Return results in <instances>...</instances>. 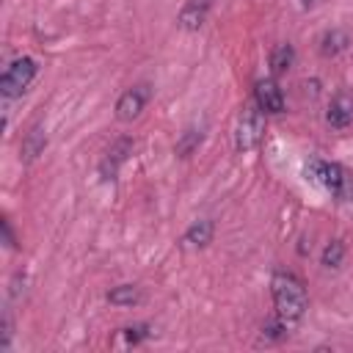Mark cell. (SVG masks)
<instances>
[{"label":"cell","mask_w":353,"mask_h":353,"mask_svg":"<svg viewBox=\"0 0 353 353\" xmlns=\"http://www.w3.org/2000/svg\"><path fill=\"white\" fill-rule=\"evenodd\" d=\"M306 176L317 185H323L331 196H336L339 201L353 199V176L347 168H342L339 163H325V160H312L306 165Z\"/></svg>","instance_id":"cell-2"},{"label":"cell","mask_w":353,"mask_h":353,"mask_svg":"<svg viewBox=\"0 0 353 353\" xmlns=\"http://www.w3.org/2000/svg\"><path fill=\"white\" fill-rule=\"evenodd\" d=\"M342 259H345V243H342V240L325 243V248H323V254H320V265L331 270V268H339Z\"/></svg>","instance_id":"cell-17"},{"label":"cell","mask_w":353,"mask_h":353,"mask_svg":"<svg viewBox=\"0 0 353 353\" xmlns=\"http://www.w3.org/2000/svg\"><path fill=\"white\" fill-rule=\"evenodd\" d=\"M212 237H215V223H212V218H199V221H193L188 229H185V234H182V248H207L210 243H212Z\"/></svg>","instance_id":"cell-8"},{"label":"cell","mask_w":353,"mask_h":353,"mask_svg":"<svg viewBox=\"0 0 353 353\" xmlns=\"http://www.w3.org/2000/svg\"><path fill=\"white\" fill-rule=\"evenodd\" d=\"M265 138V113L259 105H245L234 124V149L237 152H254Z\"/></svg>","instance_id":"cell-3"},{"label":"cell","mask_w":353,"mask_h":353,"mask_svg":"<svg viewBox=\"0 0 353 353\" xmlns=\"http://www.w3.org/2000/svg\"><path fill=\"white\" fill-rule=\"evenodd\" d=\"M325 124L334 130H345L353 124V91L342 88L331 97L328 110H325Z\"/></svg>","instance_id":"cell-6"},{"label":"cell","mask_w":353,"mask_h":353,"mask_svg":"<svg viewBox=\"0 0 353 353\" xmlns=\"http://www.w3.org/2000/svg\"><path fill=\"white\" fill-rule=\"evenodd\" d=\"M44 146H47V132L36 124V127H30V130L25 132L22 146H19V157H22L25 163H33V160L44 152Z\"/></svg>","instance_id":"cell-12"},{"label":"cell","mask_w":353,"mask_h":353,"mask_svg":"<svg viewBox=\"0 0 353 353\" xmlns=\"http://www.w3.org/2000/svg\"><path fill=\"white\" fill-rule=\"evenodd\" d=\"M132 152V141L130 138H119L110 149H108V154H105V160H102V165H99V171H102V176L108 179H113L116 176V171H119V165L127 160V154Z\"/></svg>","instance_id":"cell-10"},{"label":"cell","mask_w":353,"mask_h":353,"mask_svg":"<svg viewBox=\"0 0 353 353\" xmlns=\"http://www.w3.org/2000/svg\"><path fill=\"white\" fill-rule=\"evenodd\" d=\"M201 130H196V127H188L182 135H179V141H176V146H174V152H176V157H190L199 146H201Z\"/></svg>","instance_id":"cell-15"},{"label":"cell","mask_w":353,"mask_h":353,"mask_svg":"<svg viewBox=\"0 0 353 353\" xmlns=\"http://www.w3.org/2000/svg\"><path fill=\"white\" fill-rule=\"evenodd\" d=\"M254 102L262 113H281L284 110V94L273 77H262L254 85Z\"/></svg>","instance_id":"cell-7"},{"label":"cell","mask_w":353,"mask_h":353,"mask_svg":"<svg viewBox=\"0 0 353 353\" xmlns=\"http://www.w3.org/2000/svg\"><path fill=\"white\" fill-rule=\"evenodd\" d=\"M36 72H39V66H36V61L28 58V55L11 61V63L6 66V72H3V77H0V94H3L6 99L22 97V94L28 91V85L33 83Z\"/></svg>","instance_id":"cell-4"},{"label":"cell","mask_w":353,"mask_h":353,"mask_svg":"<svg viewBox=\"0 0 353 353\" xmlns=\"http://www.w3.org/2000/svg\"><path fill=\"white\" fill-rule=\"evenodd\" d=\"M149 99H152L149 83H135V85H130V88L116 99V119H119V121H135V119L143 113V108L149 105Z\"/></svg>","instance_id":"cell-5"},{"label":"cell","mask_w":353,"mask_h":353,"mask_svg":"<svg viewBox=\"0 0 353 353\" xmlns=\"http://www.w3.org/2000/svg\"><path fill=\"white\" fill-rule=\"evenodd\" d=\"M287 320H281L279 314H273L270 320H265V325H262V339H268V342H276V339H284L287 336Z\"/></svg>","instance_id":"cell-18"},{"label":"cell","mask_w":353,"mask_h":353,"mask_svg":"<svg viewBox=\"0 0 353 353\" xmlns=\"http://www.w3.org/2000/svg\"><path fill=\"white\" fill-rule=\"evenodd\" d=\"M207 8H210V3L207 0H188L185 6H182V11H179V28H185V30H199L201 25H204V19H207Z\"/></svg>","instance_id":"cell-11"},{"label":"cell","mask_w":353,"mask_h":353,"mask_svg":"<svg viewBox=\"0 0 353 353\" xmlns=\"http://www.w3.org/2000/svg\"><path fill=\"white\" fill-rule=\"evenodd\" d=\"M146 336H152V325L149 323H135V325H127V328H121L119 331V345H141Z\"/></svg>","instance_id":"cell-16"},{"label":"cell","mask_w":353,"mask_h":353,"mask_svg":"<svg viewBox=\"0 0 353 353\" xmlns=\"http://www.w3.org/2000/svg\"><path fill=\"white\" fill-rule=\"evenodd\" d=\"M3 243L8 248H17V237H14V229H11V221L8 218H3Z\"/></svg>","instance_id":"cell-20"},{"label":"cell","mask_w":353,"mask_h":353,"mask_svg":"<svg viewBox=\"0 0 353 353\" xmlns=\"http://www.w3.org/2000/svg\"><path fill=\"white\" fill-rule=\"evenodd\" d=\"M0 328H3V331H0V334H3V336H0V350H8L11 334H14V331H11V317H8V312L3 314V325H0Z\"/></svg>","instance_id":"cell-19"},{"label":"cell","mask_w":353,"mask_h":353,"mask_svg":"<svg viewBox=\"0 0 353 353\" xmlns=\"http://www.w3.org/2000/svg\"><path fill=\"white\" fill-rule=\"evenodd\" d=\"M105 298H108V303H113V306H135V303H141L143 292H141V287H135V284H119V287H113Z\"/></svg>","instance_id":"cell-14"},{"label":"cell","mask_w":353,"mask_h":353,"mask_svg":"<svg viewBox=\"0 0 353 353\" xmlns=\"http://www.w3.org/2000/svg\"><path fill=\"white\" fill-rule=\"evenodd\" d=\"M268 63H270V72H273L276 77H279V74H287V72L292 69V63H295V47H292L290 41L276 44V47L270 50Z\"/></svg>","instance_id":"cell-13"},{"label":"cell","mask_w":353,"mask_h":353,"mask_svg":"<svg viewBox=\"0 0 353 353\" xmlns=\"http://www.w3.org/2000/svg\"><path fill=\"white\" fill-rule=\"evenodd\" d=\"M270 295H273V309L281 320L287 323H298L306 309H309V298H306V287L303 281L290 273V270H276L270 276Z\"/></svg>","instance_id":"cell-1"},{"label":"cell","mask_w":353,"mask_h":353,"mask_svg":"<svg viewBox=\"0 0 353 353\" xmlns=\"http://www.w3.org/2000/svg\"><path fill=\"white\" fill-rule=\"evenodd\" d=\"M350 47V33L342 28H328L320 39H317V50L323 58H336L339 52H345Z\"/></svg>","instance_id":"cell-9"}]
</instances>
